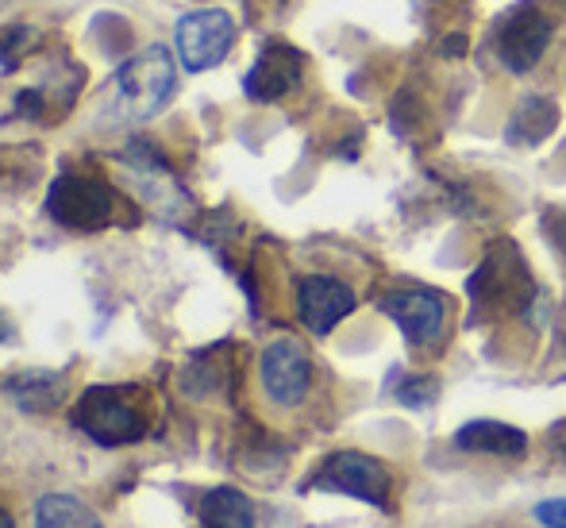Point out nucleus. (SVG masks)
I'll use <instances>...</instances> for the list:
<instances>
[{
  "instance_id": "obj_1",
  "label": "nucleus",
  "mask_w": 566,
  "mask_h": 528,
  "mask_svg": "<svg viewBox=\"0 0 566 528\" xmlns=\"http://www.w3.org/2000/svg\"><path fill=\"white\" fill-rule=\"evenodd\" d=\"M116 101L127 120L155 116L178 90V62L166 46H147L143 54L127 59L116 74Z\"/></svg>"
},
{
  "instance_id": "obj_2",
  "label": "nucleus",
  "mask_w": 566,
  "mask_h": 528,
  "mask_svg": "<svg viewBox=\"0 0 566 528\" xmlns=\"http://www.w3.org/2000/svg\"><path fill=\"white\" fill-rule=\"evenodd\" d=\"M74 424L101 447L135 444L147 436V417L139 405L127 397V390L116 386H90L74 405Z\"/></svg>"
},
{
  "instance_id": "obj_3",
  "label": "nucleus",
  "mask_w": 566,
  "mask_h": 528,
  "mask_svg": "<svg viewBox=\"0 0 566 528\" xmlns=\"http://www.w3.org/2000/svg\"><path fill=\"white\" fill-rule=\"evenodd\" d=\"M46 213L70 231H101L116 216V194L90 174H62L46 194Z\"/></svg>"
},
{
  "instance_id": "obj_4",
  "label": "nucleus",
  "mask_w": 566,
  "mask_h": 528,
  "mask_svg": "<svg viewBox=\"0 0 566 528\" xmlns=\"http://www.w3.org/2000/svg\"><path fill=\"white\" fill-rule=\"evenodd\" d=\"M235 43V20L224 8H197L186 12L174 28V46H178V62L193 74L220 66L224 54Z\"/></svg>"
},
{
  "instance_id": "obj_5",
  "label": "nucleus",
  "mask_w": 566,
  "mask_h": 528,
  "mask_svg": "<svg viewBox=\"0 0 566 528\" xmlns=\"http://www.w3.org/2000/svg\"><path fill=\"white\" fill-rule=\"evenodd\" d=\"M316 490H332V494H347V498H358L366 506H378L386 509L389 506V467L378 463L374 455H363V452H336L321 463L316 470Z\"/></svg>"
},
{
  "instance_id": "obj_6",
  "label": "nucleus",
  "mask_w": 566,
  "mask_h": 528,
  "mask_svg": "<svg viewBox=\"0 0 566 528\" xmlns=\"http://www.w3.org/2000/svg\"><path fill=\"white\" fill-rule=\"evenodd\" d=\"M259 379L262 390L274 405L282 410H293L308 397L313 390V359H308L305 343L293 340V335H282V340L266 343L259 359Z\"/></svg>"
},
{
  "instance_id": "obj_7",
  "label": "nucleus",
  "mask_w": 566,
  "mask_h": 528,
  "mask_svg": "<svg viewBox=\"0 0 566 528\" xmlns=\"http://www.w3.org/2000/svg\"><path fill=\"white\" fill-rule=\"evenodd\" d=\"M381 313L394 317L397 328L412 348H428L443 335V320H448V306L440 293L432 290H394L378 301Z\"/></svg>"
},
{
  "instance_id": "obj_8",
  "label": "nucleus",
  "mask_w": 566,
  "mask_h": 528,
  "mask_svg": "<svg viewBox=\"0 0 566 528\" xmlns=\"http://www.w3.org/2000/svg\"><path fill=\"white\" fill-rule=\"evenodd\" d=\"M297 313L308 332L328 335L343 317L355 313V293H350V286H343L339 278L308 275V278H301V286H297Z\"/></svg>"
},
{
  "instance_id": "obj_9",
  "label": "nucleus",
  "mask_w": 566,
  "mask_h": 528,
  "mask_svg": "<svg viewBox=\"0 0 566 528\" xmlns=\"http://www.w3.org/2000/svg\"><path fill=\"white\" fill-rule=\"evenodd\" d=\"M547 46H552V23H547V15L524 8V12L509 15L505 28H501L497 59L505 62L513 74H528V70L544 59Z\"/></svg>"
},
{
  "instance_id": "obj_10",
  "label": "nucleus",
  "mask_w": 566,
  "mask_h": 528,
  "mask_svg": "<svg viewBox=\"0 0 566 528\" xmlns=\"http://www.w3.org/2000/svg\"><path fill=\"white\" fill-rule=\"evenodd\" d=\"M305 74V62L293 46L285 43H270L266 51L259 54V62L247 74V97L251 101H277L293 90Z\"/></svg>"
},
{
  "instance_id": "obj_11",
  "label": "nucleus",
  "mask_w": 566,
  "mask_h": 528,
  "mask_svg": "<svg viewBox=\"0 0 566 528\" xmlns=\"http://www.w3.org/2000/svg\"><path fill=\"white\" fill-rule=\"evenodd\" d=\"M454 447L474 455H505V459H521L528 452V436L513 424L501 421H470L454 432Z\"/></svg>"
},
{
  "instance_id": "obj_12",
  "label": "nucleus",
  "mask_w": 566,
  "mask_h": 528,
  "mask_svg": "<svg viewBox=\"0 0 566 528\" xmlns=\"http://www.w3.org/2000/svg\"><path fill=\"white\" fill-rule=\"evenodd\" d=\"M4 394L23 413H51L66 402V379L54 371H20L4 382Z\"/></svg>"
},
{
  "instance_id": "obj_13",
  "label": "nucleus",
  "mask_w": 566,
  "mask_h": 528,
  "mask_svg": "<svg viewBox=\"0 0 566 528\" xmlns=\"http://www.w3.org/2000/svg\"><path fill=\"white\" fill-rule=\"evenodd\" d=\"M201 528H254V506L235 486H217L201 501Z\"/></svg>"
},
{
  "instance_id": "obj_14",
  "label": "nucleus",
  "mask_w": 566,
  "mask_h": 528,
  "mask_svg": "<svg viewBox=\"0 0 566 528\" xmlns=\"http://www.w3.org/2000/svg\"><path fill=\"white\" fill-rule=\"evenodd\" d=\"M35 528H105L85 501L70 494H46L35 506Z\"/></svg>"
},
{
  "instance_id": "obj_15",
  "label": "nucleus",
  "mask_w": 566,
  "mask_h": 528,
  "mask_svg": "<svg viewBox=\"0 0 566 528\" xmlns=\"http://www.w3.org/2000/svg\"><path fill=\"white\" fill-rule=\"evenodd\" d=\"M555 124H559V108H555L547 97H528L513 112L509 143H539L555 132Z\"/></svg>"
},
{
  "instance_id": "obj_16",
  "label": "nucleus",
  "mask_w": 566,
  "mask_h": 528,
  "mask_svg": "<svg viewBox=\"0 0 566 528\" xmlns=\"http://www.w3.org/2000/svg\"><path fill=\"white\" fill-rule=\"evenodd\" d=\"M436 394H440V386H436V379H409L401 386V402L412 405V410H424V405L436 402Z\"/></svg>"
},
{
  "instance_id": "obj_17",
  "label": "nucleus",
  "mask_w": 566,
  "mask_h": 528,
  "mask_svg": "<svg viewBox=\"0 0 566 528\" xmlns=\"http://www.w3.org/2000/svg\"><path fill=\"white\" fill-rule=\"evenodd\" d=\"M536 521L544 525V528H566V498H547V501H539L536 509Z\"/></svg>"
},
{
  "instance_id": "obj_18",
  "label": "nucleus",
  "mask_w": 566,
  "mask_h": 528,
  "mask_svg": "<svg viewBox=\"0 0 566 528\" xmlns=\"http://www.w3.org/2000/svg\"><path fill=\"white\" fill-rule=\"evenodd\" d=\"M0 528H15V521L8 517V509H4V506H0Z\"/></svg>"
}]
</instances>
